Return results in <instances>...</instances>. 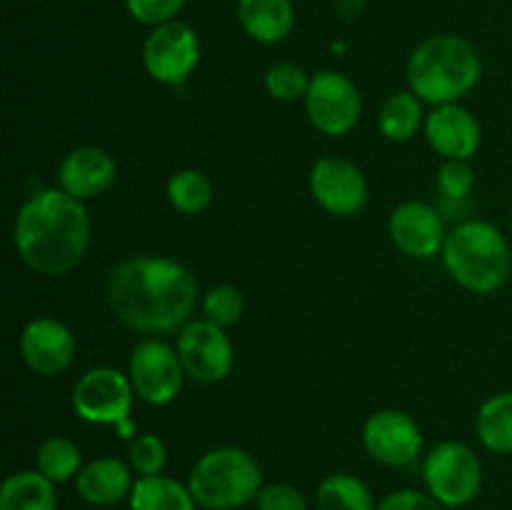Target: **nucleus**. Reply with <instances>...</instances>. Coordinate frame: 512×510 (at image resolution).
<instances>
[{"label": "nucleus", "mask_w": 512, "mask_h": 510, "mask_svg": "<svg viewBox=\"0 0 512 510\" xmlns=\"http://www.w3.org/2000/svg\"><path fill=\"white\" fill-rule=\"evenodd\" d=\"M115 178H118V165L113 155L98 145L73 148L58 165V188L83 203L108 193Z\"/></svg>", "instance_id": "nucleus-17"}, {"label": "nucleus", "mask_w": 512, "mask_h": 510, "mask_svg": "<svg viewBox=\"0 0 512 510\" xmlns=\"http://www.w3.org/2000/svg\"><path fill=\"white\" fill-rule=\"evenodd\" d=\"M440 255L450 278L475 295L495 293L510 278V243L498 225L488 220H465L455 225Z\"/></svg>", "instance_id": "nucleus-4"}, {"label": "nucleus", "mask_w": 512, "mask_h": 510, "mask_svg": "<svg viewBox=\"0 0 512 510\" xmlns=\"http://www.w3.org/2000/svg\"><path fill=\"white\" fill-rule=\"evenodd\" d=\"M258 510H308L303 490L290 483H270L263 485V490L255 498Z\"/></svg>", "instance_id": "nucleus-32"}, {"label": "nucleus", "mask_w": 512, "mask_h": 510, "mask_svg": "<svg viewBox=\"0 0 512 510\" xmlns=\"http://www.w3.org/2000/svg\"><path fill=\"white\" fill-rule=\"evenodd\" d=\"M130 510H198L188 483L170 478V475H145L135 478L128 498Z\"/></svg>", "instance_id": "nucleus-21"}, {"label": "nucleus", "mask_w": 512, "mask_h": 510, "mask_svg": "<svg viewBox=\"0 0 512 510\" xmlns=\"http://www.w3.org/2000/svg\"><path fill=\"white\" fill-rule=\"evenodd\" d=\"M388 230L395 248L410 258H435L443 253L445 238H448L440 210L423 200H405L395 205Z\"/></svg>", "instance_id": "nucleus-14"}, {"label": "nucleus", "mask_w": 512, "mask_h": 510, "mask_svg": "<svg viewBox=\"0 0 512 510\" xmlns=\"http://www.w3.org/2000/svg\"><path fill=\"white\" fill-rule=\"evenodd\" d=\"M133 485L135 478L130 463L113 455H100L85 463L75 478V490L93 508H113L123 503L130 498Z\"/></svg>", "instance_id": "nucleus-18"}, {"label": "nucleus", "mask_w": 512, "mask_h": 510, "mask_svg": "<svg viewBox=\"0 0 512 510\" xmlns=\"http://www.w3.org/2000/svg\"><path fill=\"white\" fill-rule=\"evenodd\" d=\"M128 378L135 395L148 405H168L180 395L185 383V368L178 350L158 338L140 340L128 363Z\"/></svg>", "instance_id": "nucleus-10"}, {"label": "nucleus", "mask_w": 512, "mask_h": 510, "mask_svg": "<svg viewBox=\"0 0 512 510\" xmlns=\"http://www.w3.org/2000/svg\"><path fill=\"white\" fill-rule=\"evenodd\" d=\"M13 240L20 260L38 275L70 273L90 245L85 203L60 188L38 190L20 205Z\"/></svg>", "instance_id": "nucleus-2"}, {"label": "nucleus", "mask_w": 512, "mask_h": 510, "mask_svg": "<svg viewBox=\"0 0 512 510\" xmlns=\"http://www.w3.org/2000/svg\"><path fill=\"white\" fill-rule=\"evenodd\" d=\"M133 398L135 390L128 375L120 373L118 368L100 365L80 375L78 383L73 385L70 403H73L75 415L85 423L115 425L118 438L133 440L138 435L130 418Z\"/></svg>", "instance_id": "nucleus-6"}, {"label": "nucleus", "mask_w": 512, "mask_h": 510, "mask_svg": "<svg viewBox=\"0 0 512 510\" xmlns=\"http://www.w3.org/2000/svg\"><path fill=\"white\" fill-rule=\"evenodd\" d=\"M483 75V58L470 40L453 33L425 38L408 58V85L423 103L448 105L468 95Z\"/></svg>", "instance_id": "nucleus-3"}, {"label": "nucleus", "mask_w": 512, "mask_h": 510, "mask_svg": "<svg viewBox=\"0 0 512 510\" xmlns=\"http://www.w3.org/2000/svg\"><path fill=\"white\" fill-rule=\"evenodd\" d=\"M105 298L125 328L145 335L175 333L190 323L198 305V283L178 260L133 255L110 270Z\"/></svg>", "instance_id": "nucleus-1"}, {"label": "nucleus", "mask_w": 512, "mask_h": 510, "mask_svg": "<svg viewBox=\"0 0 512 510\" xmlns=\"http://www.w3.org/2000/svg\"><path fill=\"white\" fill-rule=\"evenodd\" d=\"M303 103L310 123L330 138L348 135L363 115V98H360L358 85L340 70L315 73L310 78Z\"/></svg>", "instance_id": "nucleus-8"}, {"label": "nucleus", "mask_w": 512, "mask_h": 510, "mask_svg": "<svg viewBox=\"0 0 512 510\" xmlns=\"http://www.w3.org/2000/svg\"><path fill=\"white\" fill-rule=\"evenodd\" d=\"M365 0H338V13L343 18H355V15L363 13Z\"/></svg>", "instance_id": "nucleus-34"}, {"label": "nucleus", "mask_w": 512, "mask_h": 510, "mask_svg": "<svg viewBox=\"0 0 512 510\" xmlns=\"http://www.w3.org/2000/svg\"><path fill=\"white\" fill-rule=\"evenodd\" d=\"M128 463L138 478L145 475H160L168 465V448L163 440L153 433H138L130 440Z\"/></svg>", "instance_id": "nucleus-29"}, {"label": "nucleus", "mask_w": 512, "mask_h": 510, "mask_svg": "<svg viewBox=\"0 0 512 510\" xmlns=\"http://www.w3.org/2000/svg\"><path fill=\"white\" fill-rule=\"evenodd\" d=\"M175 350H178L185 375L203 385H213L228 378L235 363L233 343H230L225 328L205 318L190 320L178 330Z\"/></svg>", "instance_id": "nucleus-11"}, {"label": "nucleus", "mask_w": 512, "mask_h": 510, "mask_svg": "<svg viewBox=\"0 0 512 510\" xmlns=\"http://www.w3.org/2000/svg\"><path fill=\"white\" fill-rule=\"evenodd\" d=\"M83 465L80 445L75 440L63 438V435H53V438L45 440L38 448V455H35V470H40L55 485L78 478Z\"/></svg>", "instance_id": "nucleus-25"}, {"label": "nucleus", "mask_w": 512, "mask_h": 510, "mask_svg": "<svg viewBox=\"0 0 512 510\" xmlns=\"http://www.w3.org/2000/svg\"><path fill=\"white\" fill-rule=\"evenodd\" d=\"M238 23L255 43H280L295 28L293 0H238Z\"/></svg>", "instance_id": "nucleus-19"}, {"label": "nucleus", "mask_w": 512, "mask_h": 510, "mask_svg": "<svg viewBox=\"0 0 512 510\" xmlns=\"http://www.w3.org/2000/svg\"><path fill=\"white\" fill-rule=\"evenodd\" d=\"M363 448L375 463L388 468H405L415 463L423 450V430L413 415L385 408L363 423Z\"/></svg>", "instance_id": "nucleus-12"}, {"label": "nucleus", "mask_w": 512, "mask_h": 510, "mask_svg": "<svg viewBox=\"0 0 512 510\" xmlns=\"http://www.w3.org/2000/svg\"><path fill=\"white\" fill-rule=\"evenodd\" d=\"M438 188L448 200H465L475 188V170L468 160H443L438 168Z\"/></svg>", "instance_id": "nucleus-30"}, {"label": "nucleus", "mask_w": 512, "mask_h": 510, "mask_svg": "<svg viewBox=\"0 0 512 510\" xmlns=\"http://www.w3.org/2000/svg\"><path fill=\"white\" fill-rule=\"evenodd\" d=\"M143 68L155 83L180 85L200 63V38L193 25L183 20L150 28L143 43Z\"/></svg>", "instance_id": "nucleus-9"}, {"label": "nucleus", "mask_w": 512, "mask_h": 510, "mask_svg": "<svg viewBox=\"0 0 512 510\" xmlns=\"http://www.w3.org/2000/svg\"><path fill=\"white\" fill-rule=\"evenodd\" d=\"M425 118L423 100L413 90H400L380 105L378 128L393 143H408L425 128Z\"/></svg>", "instance_id": "nucleus-22"}, {"label": "nucleus", "mask_w": 512, "mask_h": 510, "mask_svg": "<svg viewBox=\"0 0 512 510\" xmlns=\"http://www.w3.org/2000/svg\"><path fill=\"white\" fill-rule=\"evenodd\" d=\"M310 78L313 75L305 73L298 63H275L265 73V90L270 93V98L280 100V103H295V100H305Z\"/></svg>", "instance_id": "nucleus-27"}, {"label": "nucleus", "mask_w": 512, "mask_h": 510, "mask_svg": "<svg viewBox=\"0 0 512 510\" xmlns=\"http://www.w3.org/2000/svg\"><path fill=\"white\" fill-rule=\"evenodd\" d=\"M375 510H445V508L428 493V490L423 493V490L403 488L385 495Z\"/></svg>", "instance_id": "nucleus-33"}, {"label": "nucleus", "mask_w": 512, "mask_h": 510, "mask_svg": "<svg viewBox=\"0 0 512 510\" xmlns=\"http://www.w3.org/2000/svg\"><path fill=\"white\" fill-rule=\"evenodd\" d=\"M203 318L210 320V323L220 325V328H233L235 323L240 320L245 308L243 293H240L235 285L223 283L210 288L208 293L203 295Z\"/></svg>", "instance_id": "nucleus-28"}, {"label": "nucleus", "mask_w": 512, "mask_h": 510, "mask_svg": "<svg viewBox=\"0 0 512 510\" xmlns=\"http://www.w3.org/2000/svg\"><path fill=\"white\" fill-rule=\"evenodd\" d=\"M318 510H375L373 493L360 478L350 473H333L320 480L315 490Z\"/></svg>", "instance_id": "nucleus-24"}, {"label": "nucleus", "mask_w": 512, "mask_h": 510, "mask_svg": "<svg viewBox=\"0 0 512 510\" xmlns=\"http://www.w3.org/2000/svg\"><path fill=\"white\" fill-rule=\"evenodd\" d=\"M168 193L170 205H173L178 213L183 215H198L213 200V183L208 180V175L203 170L195 168H183L178 173L170 175L168 180Z\"/></svg>", "instance_id": "nucleus-26"}, {"label": "nucleus", "mask_w": 512, "mask_h": 510, "mask_svg": "<svg viewBox=\"0 0 512 510\" xmlns=\"http://www.w3.org/2000/svg\"><path fill=\"white\" fill-rule=\"evenodd\" d=\"M0 510H58L55 483L40 470L10 473L0 485Z\"/></svg>", "instance_id": "nucleus-20"}, {"label": "nucleus", "mask_w": 512, "mask_h": 510, "mask_svg": "<svg viewBox=\"0 0 512 510\" xmlns=\"http://www.w3.org/2000/svg\"><path fill=\"white\" fill-rule=\"evenodd\" d=\"M430 148L445 160H470L483 143V128L478 118L460 103L435 105L423 128Z\"/></svg>", "instance_id": "nucleus-16"}, {"label": "nucleus", "mask_w": 512, "mask_h": 510, "mask_svg": "<svg viewBox=\"0 0 512 510\" xmlns=\"http://www.w3.org/2000/svg\"><path fill=\"white\" fill-rule=\"evenodd\" d=\"M423 480L443 508H465L483 490V463L470 445L443 440L425 455Z\"/></svg>", "instance_id": "nucleus-7"}, {"label": "nucleus", "mask_w": 512, "mask_h": 510, "mask_svg": "<svg viewBox=\"0 0 512 510\" xmlns=\"http://www.w3.org/2000/svg\"><path fill=\"white\" fill-rule=\"evenodd\" d=\"M475 433L490 453L512 455V390L490 395L480 405Z\"/></svg>", "instance_id": "nucleus-23"}, {"label": "nucleus", "mask_w": 512, "mask_h": 510, "mask_svg": "<svg viewBox=\"0 0 512 510\" xmlns=\"http://www.w3.org/2000/svg\"><path fill=\"white\" fill-rule=\"evenodd\" d=\"M310 195L315 203L330 215H348L360 213L368 203V180L365 173L345 158H320L310 168Z\"/></svg>", "instance_id": "nucleus-13"}, {"label": "nucleus", "mask_w": 512, "mask_h": 510, "mask_svg": "<svg viewBox=\"0 0 512 510\" xmlns=\"http://www.w3.org/2000/svg\"><path fill=\"white\" fill-rule=\"evenodd\" d=\"M75 353H78V343H75L73 330L50 315L30 320L20 335V355L25 365L45 378L63 375L73 365Z\"/></svg>", "instance_id": "nucleus-15"}, {"label": "nucleus", "mask_w": 512, "mask_h": 510, "mask_svg": "<svg viewBox=\"0 0 512 510\" xmlns=\"http://www.w3.org/2000/svg\"><path fill=\"white\" fill-rule=\"evenodd\" d=\"M185 3H188V0H125V10H128L130 18L138 20L140 25L155 28V25L178 20Z\"/></svg>", "instance_id": "nucleus-31"}, {"label": "nucleus", "mask_w": 512, "mask_h": 510, "mask_svg": "<svg viewBox=\"0 0 512 510\" xmlns=\"http://www.w3.org/2000/svg\"><path fill=\"white\" fill-rule=\"evenodd\" d=\"M188 488L203 510H238L263 490V468L243 448L220 445L195 460Z\"/></svg>", "instance_id": "nucleus-5"}]
</instances>
